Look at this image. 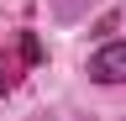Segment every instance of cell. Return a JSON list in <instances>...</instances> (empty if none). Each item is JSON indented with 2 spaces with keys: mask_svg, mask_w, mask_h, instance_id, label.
Returning <instances> with one entry per match:
<instances>
[{
  "mask_svg": "<svg viewBox=\"0 0 126 121\" xmlns=\"http://www.w3.org/2000/svg\"><path fill=\"white\" fill-rule=\"evenodd\" d=\"M89 79L94 84H126V42H105L89 58Z\"/></svg>",
  "mask_w": 126,
  "mask_h": 121,
  "instance_id": "obj_1",
  "label": "cell"
}]
</instances>
